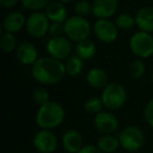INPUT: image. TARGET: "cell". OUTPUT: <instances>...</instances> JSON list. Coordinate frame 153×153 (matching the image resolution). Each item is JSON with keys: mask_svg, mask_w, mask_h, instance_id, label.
Listing matches in <instances>:
<instances>
[{"mask_svg": "<svg viewBox=\"0 0 153 153\" xmlns=\"http://www.w3.org/2000/svg\"><path fill=\"white\" fill-rule=\"evenodd\" d=\"M26 24V20L22 13L12 12L4 17L2 21V28L6 33L15 34L19 32Z\"/></svg>", "mask_w": 153, "mask_h": 153, "instance_id": "cell-14", "label": "cell"}, {"mask_svg": "<svg viewBox=\"0 0 153 153\" xmlns=\"http://www.w3.org/2000/svg\"><path fill=\"white\" fill-rule=\"evenodd\" d=\"M59 1L63 2V3H66V2H72V0H59Z\"/></svg>", "mask_w": 153, "mask_h": 153, "instance_id": "cell-33", "label": "cell"}, {"mask_svg": "<svg viewBox=\"0 0 153 153\" xmlns=\"http://www.w3.org/2000/svg\"><path fill=\"white\" fill-rule=\"evenodd\" d=\"M75 12L77 16L85 18L92 13V3H90L87 0H79L75 4Z\"/></svg>", "mask_w": 153, "mask_h": 153, "instance_id": "cell-28", "label": "cell"}, {"mask_svg": "<svg viewBox=\"0 0 153 153\" xmlns=\"http://www.w3.org/2000/svg\"><path fill=\"white\" fill-rule=\"evenodd\" d=\"M104 108L103 101L99 97H90L84 102V111L87 114L96 116L98 114L102 113Z\"/></svg>", "mask_w": 153, "mask_h": 153, "instance_id": "cell-22", "label": "cell"}, {"mask_svg": "<svg viewBox=\"0 0 153 153\" xmlns=\"http://www.w3.org/2000/svg\"><path fill=\"white\" fill-rule=\"evenodd\" d=\"M65 74V64L50 56L39 59L32 68L34 79L45 85H53L60 82Z\"/></svg>", "mask_w": 153, "mask_h": 153, "instance_id": "cell-1", "label": "cell"}, {"mask_svg": "<svg viewBox=\"0 0 153 153\" xmlns=\"http://www.w3.org/2000/svg\"><path fill=\"white\" fill-rule=\"evenodd\" d=\"M48 33L54 36H60L62 33H64V23H50Z\"/></svg>", "mask_w": 153, "mask_h": 153, "instance_id": "cell-30", "label": "cell"}, {"mask_svg": "<svg viewBox=\"0 0 153 153\" xmlns=\"http://www.w3.org/2000/svg\"><path fill=\"white\" fill-rule=\"evenodd\" d=\"M45 15L53 23H65L67 20V8L61 1H50L45 8Z\"/></svg>", "mask_w": 153, "mask_h": 153, "instance_id": "cell-16", "label": "cell"}, {"mask_svg": "<svg viewBox=\"0 0 153 153\" xmlns=\"http://www.w3.org/2000/svg\"><path fill=\"white\" fill-rule=\"evenodd\" d=\"M93 124L96 130L102 134H112L118 130V121L115 114L111 111H103L102 113L94 116Z\"/></svg>", "mask_w": 153, "mask_h": 153, "instance_id": "cell-11", "label": "cell"}, {"mask_svg": "<svg viewBox=\"0 0 153 153\" xmlns=\"http://www.w3.org/2000/svg\"><path fill=\"white\" fill-rule=\"evenodd\" d=\"M84 69V59H82L77 54L70 55L65 62L66 74L72 77L79 76Z\"/></svg>", "mask_w": 153, "mask_h": 153, "instance_id": "cell-21", "label": "cell"}, {"mask_svg": "<svg viewBox=\"0 0 153 153\" xmlns=\"http://www.w3.org/2000/svg\"><path fill=\"white\" fill-rule=\"evenodd\" d=\"M135 24L141 31L151 33L153 31V7L145 6L135 14Z\"/></svg>", "mask_w": 153, "mask_h": 153, "instance_id": "cell-17", "label": "cell"}, {"mask_svg": "<svg viewBox=\"0 0 153 153\" xmlns=\"http://www.w3.org/2000/svg\"><path fill=\"white\" fill-rule=\"evenodd\" d=\"M130 50L139 59H148L153 54V36L145 31H137L129 42Z\"/></svg>", "mask_w": 153, "mask_h": 153, "instance_id": "cell-6", "label": "cell"}, {"mask_svg": "<svg viewBox=\"0 0 153 153\" xmlns=\"http://www.w3.org/2000/svg\"><path fill=\"white\" fill-rule=\"evenodd\" d=\"M100 98L102 99L105 108L108 111H115L121 108L126 102L127 90L121 83H108V85L103 89Z\"/></svg>", "mask_w": 153, "mask_h": 153, "instance_id": "cell-5", "label": "cell"}, {"mask_svg": "<svg viewBox=\"0 0 153 153\" xmlns=\"http://www.w3.org/2000/svg\"><path fill=\"white\" fill-rule=\"evenodd\" d=\"M144 119L146 123L153 128V98L148 101L146 104L145 109H144Z\"/></svg>", "mask_w": 153, "mask_h": 153, "instance_id": "cell-29", "label": "cell"}, {"mask_svg": "<svg viewBox=\"0 0 153 153\" xmlns=\"http://www.w3.org/2000/svg\"><path fill=\"white\" fill-rule=\"evenodd\" d=\"M120 141L118 137L112 134H103L96 142V147L103 153H113L120 147Z\"/></svg>", "mask_w": 153, "mask_h": 153, "instance_id": "cell-19", "label": "cell"}, {"mask_svg": "<svg viewBox=\"0 0 153 153\" xmlns=\"http://www.w3.org/2000/svg\"><path fill=\"white\" fill-rule=\"evenodd\" d=\"M151 81H152V85H153V72H152V76H151Z\"/></svg>", "mask_w": 153, "mask_h": 153, "instance_id": "cell-34", "label": "cell"}, {"mask_svg": "<svg viewBox=\"0 0 153 153\" xmlns=\"http://www.w3.org/2000/svg\"><path fill=\"white\" fill-rule=\"evenodd\" d=\"M19 0H0V4L4 8H12L18 3Z\"/></svg>", "mask_w": 153, "mask_h": 153, "instance_id": "cell-32", "label": "cell"}, {"mask_svg": "<svg viewBox=\"0 0 153 153\" xmlns=\"http://www.w3.org/2000/svg\"><path fill=\"white\" fill-rule=\"evenodd\" d=\"M61 143L67 153H78L84 146L81 133L74 129L64 132V134L62 135Z\"/></svg>", "mask_w": 153, "mask_h": 153, "instance_id": "cell-15", "label": "cell"}, {"mask_svg": "<svg viewBox=\"0 0 153 153\" xmlns=\"http://www.w3.org/2000/svg\"><path fill=\"white\" fill-rule=\"evenodd\" d=\"M20 2L25 10L40 12V10L47 7L50 3V0H20Z\"/></svg>", "mask_w": 153, "mask_h": 153, "instance_id": "cell-25", "label": "cell"}, {"mask_svg": "<svg viewBox=\"0 0 153 153\" xmlns=\"http://www.w3.org/2000/svg\"><path fill=\"white\" fill-rule=\"evenodd\" d=\"M118 0H93L92 14L99 19H108L118 10Z\"/></svg>", "mask_w": 153, "mask_h": 153, "instance_id": "cell-13", "label": "cell"}, {"mask_svg": "<svg viewBox=\"0 0 153 153\" xmlns=\"http://www.w3.org/2000/svg\"><path fill=\"white\" fill-rule=\"evenodd\" d=\"M64 33L67 39L79 43L88 39L91 33V25L86 18L72 16L64 23Z\"/></svg>", "mask_w": 153, "mask_h": 153, "instance_id": "cell-4", "label": "cell"}, {"mask_svg": "<svg viewBox=\"0 0 153 153\" xmlns=\"http://www.w3.org/2000/svg\"><path fill=\"white\" fill-rule=\"evenodd\" d=\"M78 153H103L94 145H84Z\"/></svg>", "mask_w": 153, "mask_h": 153, "instance_id": "cell-31", "label": "cell"}, {"mask_svg": "<svg viewBox=\"0 0 153 153\" xmlns=\"http://www.w3.org/2000/svg\"><path fill=\"white\" fill-rule=\"evenodd\" d=\"M115 25L118 26V28L123 29V30H126V29L132 28L135 24V17H133L129 13H122V14H118L115 17Z\"/></svg>", "mask_w": 153, "mask_h": 153, "instance_id": "cell-23", "label": "cell"}, {"mask_svg": "<svg viewBox=\"0 0 153 153\" xmlns=\"http://www.w3.org/2000/svg\"><path fill=\"white\" fill-rule=\"evenodd\" d=\"M121 147L128 152H136L142 149L145 143V133L141 127L129 125L123 128L118 135Z\"/></svg>", "mask_w": 153, "mask_h": 153, "instance_id": "cell-3", "label": "cell"}, {"mask_svg": "<svg viewBox=\"0 0 153 153\" xmlns=\"http://www.w3.org/2000/svg\"><path fill=\"white\" fill-rule=\"evenodd\" d=\"M0 45H1V49L6 53L13 52L14 50L17 49V40L15 34L12 33H2L1 39H0Z\"/></svg>", "mask_w": 153, "mask_h": 153, "instance_id": "cell-24", "label": "cell"}, {"mask_svg": "<svg viewBox=\"0 0 153 153\" xmlns=\"http://www.w3.org/2000/svg\"><path fill=\"white\" fill-rule=\"evenodd\" d=\"M33 146L40 153H54L58 148V139L51 130L40 129L34 135Z\"/></svg>", "mask_w": 153, "mask_h": 153, "instance_id": "cell-9", "label": "cell"}, {"mask_svg": "<svg viewBox=\"0 0 153 153\" xmlns=\"http://www.w3.org/2000/svg\"><path fill=\"white\" fill-rule=\"evenodd\" d=\"M118 26L109 19H99L93 25V33L101 42L110 44L118 36Z\"/></svg>", "mask_w": 153, "mask_h": 153, "instance_id": "cell-10", "label": "cell"}, {"mask_svg": "<svg viewBox=\"0 0 153 153\" xmlns=\"http://www.w3.org/2000/svg\"><path fill=\"white\" fill-rule=\"evenodd\" d=\"M32 98H33L34 102L36 104H38L39 106H42V105L46 104L47 102H49V93L45 88L39 87L36 88L34 90L33 94H32Z\"/></svg>", "mask_w": 153, "mask_h": 153, "instance_id": "cell-27", "label": "cell"}, {"mask_svg": "<svg viewBox=\"0 0 153 153\" xmlns=\"http://www.w3.org/2000/svg\"><path fill=\"white\" fill-rule=\"evenodd\" d=\"M87 83L93 89H105L108 85V76L107 73L101 68H92L88 71L86 75Z\"/></svg>", "mask_w": 153, "mask_h": 153, "instance_id": "cell-18", "label": "cell"}, {"mask_svg": "<svg viewBox=\"0 0 153 153\" xmlns=\"http://www.w3.org/2000/svg\"><path fill=\"white\" fill-rule=\"evenodd\" d=\"M50 21L47 18L45 13L42 12H34L26 19V28L27 33L33 38H42L46 33H48Z\"/></svg>", "mask_w": 153, "mask_h": 153, "instance_id": "cell-7", "label": "cell"}, {"mask_svg": "<svg viewBox=\"0 0 153 153\" xmlns=\"http://www.w3.org/2000/svg\"><path fill=\"white\" fill-rule=\"evenodd\" d=\"M16 56L18 61L26 66H34L38 61V51L36 46L31 42H22L16 49Z\"/></svg>", "mask_w": 153, "mask_h": 153, "instance_id": "cell-12", "label": "cell"}, {"mask_svg": "<svg viewBox=\"0 0 153 153\" xmlns=\"http://www.w3.org/2000/svg\"><path fill=\"white\" fill-rule=\"evenodd\" d=\"M65 119V111L60 103L49 101L39 106L36 114V124L40 129L53 130L59 127Z\"/></svg>", "mask_w": 153, "mask_h": 153, "instance_id": "cell-2", "label": "cell"}, {"mask_svg": "<svg viewBox=\"0 0 153 153\" xmlns=\"http://www.w3.org/2000/svg\"><path fill=\"white\" fill-rule=\"evenodd\" d=\"M145 64L141 59H134L133 62H131L130 66H129V74L131 75L132 78L139 79L141 77H143V75L145 74Z\"/></svg>", "mask_w": 153, "mask_h": 153, "instance_id": "cell-26", "label": "cell"}, {"mask_svg": "<svg viewBox=\"0 0 153 153\" xmlns=\"http://www.w3.org/2000/svg\"><path fill=\"white\" fill-rule=\"evenodd\" d=\"M46 50L49 56L53 59L63 61L67 59L72 53V44L65 36H54L48 40L46 44Z\"/></svg>", "mask_w": 153, "mask_h": 153, "instance_id": "cell-8", "label": "cell"}, {"mask_svg": "<svg viewBox=\"0 0 153 153\" xmlns=\"http://www.w3.org/2000/svg\"><path fill=\"white\" fill-rule=\"evenodd\" d=\"M96 46L91 40L81 41L77 44L76 46V54L80 56L82 59H90L96 55Z\"/></svg>", "mask_w": 153, "mask_h": 153, "instance_id": "cell-20", "label": "cell"}]
</instances>
